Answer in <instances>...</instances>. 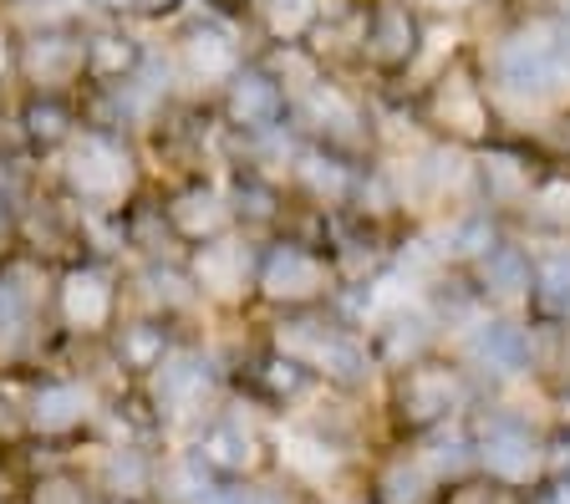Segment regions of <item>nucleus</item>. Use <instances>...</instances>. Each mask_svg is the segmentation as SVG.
<instances>
[{
    "instance_id": "nucleus-22",
    "label": "nucleus",
    "mask_w": 570,
    "mask_h": 504,
    "mask_svg": "<svg viewBox=\"0 0 570 504\" xmlns=\"http://www.w3.org/2000/svg\"><path fill=\"white\" fill-rule=\"evenodd\" d=\"M148 41L122 21H97L87 26V82L92 87H118L148 61Z\"/></svg>"
},
{
    "instance_id": "nucleus-43",
    "label": "nucleus",
    "mask_w": 570,
    "mask_h": 504,
    "mask_svg": "<svg viewBox=\"0 0 570 504\" xmlns=\"http://www.w3.org/2000/svg\"><path fill=\"white\" fill-rule=\"evenodd\" d=\"M540 504H570V480H556V490H546Z\"/></svg>"
},
{
    "instance_id": "nucleus-44",
    "label": "nucleus",
    "mask_w": 570,
    "mask_h": 504,
    "mask_svg": "<svg viewBox=\"0 0 570 504\" xmlns=\"http://www.w3.org/2000/svg\"><path fill=\"white\" fill-rule=\"evenodd\" d=\"M540 6H546V11L556 16L560 26H570V0H540Z\"/></svg>"
},
{
    "instance_id": "nucleus-15",
    "label": "nucleus",
    "mask_w": 570,
    "mask_h": 504,
    "mask_svg": "<svg viewBox=\"0 0 570 504\" xmlns=\"http://www.w3.org/2000/svg\"><path fill=\"white\" fill-rule=\"evenodd\" d=\"M122 286L128 280L107 260H77L51 286V312L77 336H107L122 316Z\"/></svg>"
},
{
    "instance_id": "nucleus-30",
    "label": "nucleus",
    "mask_w": 570,
    "mask_h": 504,
    "mask_svg": "<svg viewBox=\"0 0 570 504\" xmlns=\"http://www.w3.org/2000/svg\"><path fill=\"white\" fill-rule=\"evenodd\" d=\"M249 16L271 47H291V41H311L326 16V0H249Z\"/></svg>"
},
{
    "instance_id": "nucleus-17",
    "label": "nucleus",
    "mask_w": 570,
    "mask_h": 504,
    "mask_svg": "<svg viewBox=\"0 0 570 504\" xmlns=\"http://www.w3.org/2000/svg\"><path fill=\"white\" fill-rule=\"evenodd\" d=\"M16 72L31 92H71L87 82V26L82 21H57V26H31L16 41Z\"/></svg>"
},
{
    "instance_id": "nucleus-6",
    "label": "nucleus",
    "mask_w": 570,
    "mask_h": 504,
    "mask_svg": "<svg viewBox=\"0 0 570 504\" xmlns=\"http://www.w3.org/2000/svg\"><path fill=\"white\" fill-rule=\"evenodd\" d=\"M428 41L413 0H356V77L372 92H407Z\"/></svg>"
},
{
    "instance_id": "nucleus-3",
    "label": "nucleus",
    "mask_w": 570,
    "mask_h": 504,
    "mask_svg": "<svg viewBox=\"0 0 570 504\" xmlns=\"http://www.w3.org/2000/svg\"><path fill=\"white\" fill-rule=\"evenodd\" d=\"M342 290V270H336L332 250L321 240V229L291 225L261 240V260H255V300L265 312H321L332 306Z\"/></svg>"
},
{
    "instance_id": "nucleus-13",
    "label": "nucleus",
    "mask_w": 570,
    "mask_h": 504,
    "mask_svg": "<svg viewBox=\"0 0 570 504\" xmlns=\"http://www.w3.org/2000/svg\"><path fill=\"white\" fill-rule=\"evenodd\" d=\"M214 108H219V128L249 148V144H265V138L291 128V87H285L261 57H249L245 67L214 92Z\"/></svg>"
},
{
    "instance_id": "nucleus-19",
    "label": "nucleus",
    "mask_w": 570,
    "mask_h": 504,
    "mask_svg": "<svg viewBox=\"0 0 570 504\" xmlns=\"http://www.w3.org/2000/svg\"><path fill=\"white\" fill-rule=\"evenodd\" d=\"M225 194H229V209H235V229L255 235V240L296 225V199H291L285 179L261 164H245V158H239V168L229 174Z\"/></svg>"
},
{
    "instance_id": "nucleus-7",
    "label": "nucleus",
    "mask_w": 570,
    "mask_h": 504,
    "mask_svg": "<svg viewBox=\"0 0 570 504\" xmlns=\"http://www.w3.org/2000/svg\"><path fill=\"white\" fill-rule=\"evenodd\" d=\"M449 352L469 367L479 393L546 373V332L530 316H510V312H479L463 332H453Z\"/></svg>"
},
{
    "instance_id": "nucleus-10",
    "label": "nucleus",
    "mask_w": 570,
    "mask_h": 504,
    "mask_svg": "<svg viewBox=\"0 0 570 504\" xmlns=\"http://www.w3.org/2000/svg\"><path fill=\"white\" fill-rule=\"evenodd\" d=\"M362 168H367V158L311 144V138L296 132V144H291V154H285V164H281V179H285V189H291V199H296L301 225L321 229L326 219H342L356 199Z\"/></svg>"
},
{
    "instance_id": "nucleus-20",
    "label": "nucleus",
    "mask_w": 570,
    "mask_h": 504,
    "mask_svg": "<svg viewBox=\"0 0 570 504\" xmlns=\"http://www.w3.org/2000/svg\"><path fill=\"white\" fill-rule=\"evenodd\" d=\"M158 209H164L168 229H174L178 250H194V245L219 240V235H229V229H235V209H229L225 184H209V179L178 184V189L168 194Z\"/></svg>"
},
{
    "instance_id": "nucleus-35",
    "label": "nucleus",
    "mask_w": 570,
    "mask_h": 504,
    "mask_svg": "<svg viewBox=\"0 0 570 504\" xmlns=\"http://www.w3.org/2000/svg\"><path fill=\"white\" fill-rule=\"evenodd\" d=\"M31 504H92V500L82 494V484L77 480H41Z\"/></svg>"
},
{
    "instance_id": "nucleus-40",
    "label": "nucleus",
    "mask_w": 570,
    "mask_h": 504,
    "mask_svg": "<svg viewBox=\"0 0 570 504\" xmlns=\"http://www.w3.org/2000/svg\"><path fill=\"white\" fill-rule=\"evenodd\" d=\"M550 408H556L560 428L570 433V377H556V387H550Z\"/></svg>"
},
{
    "instance_id": "nucleus-2",
    "label": "nucleus",
    "mask_w": 570,
    "mask_h": 504,
    "mask_svg": "<svg viewBox=\"0 0 570 504\" xmlns=\"http://www.w3.org/2000/svg\"><path fill=\"white\" fill-rule=\"evenodd\" d=\"M57 179H61V194L82 215L118 219L138 205L142 164L128 132L102 128V122H82L77 138L57 154Z\"/></svg>"
},
{
    "instance_id": "nucleus-33",
    "label": "nucleus",
    "mask_w": 570,
    "mask_h": 504,
    "mask_svg": "<svg viewBox=\"0 0 570 504\" xmlns=\"http://www.w3.org/2000/svg\"><path fill=\"white\" fill-rule=\"evenodd\" d=\"M423 21H453V26H479L484 16H494L504 0H413Z\"/></svg>"
},
{
    "instance_id": "nucleus-12",
    "label": "nucleus",
    "mask_w": 570,
    "mask_h": 504,
    "mask_svg": "<svg viewBox=\"0 0 570 504\" xmlns=\"http://www.w3.org/2000/svg\"><path fill=\"white\" fill-rule=\"evenodd\" d=\"M546 168H550V154L540 144L499 132L494 144H484L474 154V205H484V209H494L499 219L520 225L530 194L546 179Z\"/></svg>"
},
{
    "instance_id": "nucleus-5",
    "label": "nucleus",
    "mask_w": 570,
    "mask_h": 504,
    "mask_svg": "<svg viewBox=\"0 0 570 504\" xmlns=\"http://www.w3.org/2000/svg\"><path fill=\"white\" fill-rule=\"evenodd\" d=\"M291 128L352 158L377 154V92L352 72H326L291 97Z\"/></svg>"
},
{
    "instance_id": "nucleus-24",
    "label": "nucleus",
    "mask_w": 570,
    "mask_h": 504,
    "mask_svg": "<svg viewBox=\"0 0 570 504\" xmlns=\"http://www.w3.org/2000/svg\"><path fill=\"white\" fill-rule=\"evenodd\" d=\"M112 357H118L122 373L132 377H154L158 367H164V357L178 347L174 342V322H164V316H118V326H112Z\"/></svg>"
},
{
    "instance_id": "nucleus-16",
    "label": "nucleus",
    "mask_w": 570,
    "mask_h": 504,
    "mask_svg": "<svg viewBox=\"0 0 570 504\" xmlns=\"http://www.w3.org/2000/svg\"><path fill=\"white\" fill-rule=\"evenodd\" d=\"M367 342H372V352H377V362H382V377L403 373V367H413V362H423V357L449 352V332H443L439 312L428 306L423 290H417V296L392 300L387 312L372 316Z\"/></svg>"
},
{
    "instance_id": "nucleus-4",
    "label": "nucleus",
    "mask_w": 570,
    "mask_h": 504,
    "mask_svg": "<svg viewBox=\"0 0 570 504\" xmlns=\"http://www.w3.org/2000/svg\"><path fill=\"white\" fill-rule=\"evenodd\" d=\"M407 97L417 128L439 144H453V148H469L479 154L484 144L499 138V118H494V102L484 92V77H479V61H474V47L463 51L459 61H449L443 72L423 77Z\"/></svg>"
},
{
    "instance_id": "nucleus-9",
    "label": "nucleus",
    "mask_w": 570,
    "mask_h": 504,
    "mask_svg": "<svg viewBox=\"0 0 570 504\" xmlns=\"http://www.w3.org/2000/svg\"><path fill=\"white\" fill-rule=\"evenodd\" d=\"M463 428H469V444H474L484 480H499V484H510V490L546 480L550 438L520 408H510V403H474V408L463 413Z\"/></svg>"
},
{
    "instance_id": "nucleus-28",
    "label": "nucleus",
    "mask_w": 570,
    "mask_h": 504,
    "mask_svg": "<svg viewBox=\"0 0 570 504\" xmlns=\"http://www.w3.org/2000/svg\"><path fill=\"white\" fill-rule=\"evenodd\" d=\"M82 122L87 118L71 108V92H26L21 102V138L31 154H61Z\"/></svg>"
},
{
    "instance_id": "nucleus-29",
    "label": "nucleus",
    "mask_w": 570,
    "mask_h": 504,
    "mask_svg": "<svg viewBox=\"0 0 570 504\" xmlns=\"http://www.w3.org/2000/svg\"><path fill=\"white\" fill-rule=\"evenodd\" d=\"M514 229L530 235V240H570V168H560L556 158H550L546 179L530 194V205H524Z\"/></svg>"
},
{
    "instance_id": "nucleus-38",
    "label": "nucleus",
    "mask_w": 570,
    "mask_h": 504,
    "mask_svg": "<svg viewBox=\"0 0 570 504\" xmlns=\"http://www.w3.org/2000/svg\"><path fill=\"white\" fill-rule=\"evenodd\" d=\"M16 225H21V215H16V194L0 184V255L11 250V240H16Z\"/></svg>"
},
{
    "instance_id": "nucleus-23",
    "label": "nucleus",
    "mask_w": 570,
    "mask_h": 504,
    "mask_svg": "<svg viewBox=\"0 0 570 504\" xmlns=\"http://www.w3.org/2000/svg\"><path fill=\"white\" fill-rule=\"evenodd\" d=\"M524 316L534 326H570V240H534V286Z\"/></svg>"
},
{
    "instance_id": "nucleus-14",
    "label": "nucleus",
    "mask_w": 570,
    "mask_h": 504,
    "mask_svg": "<svg viewBox=\"0 0 570 504\" xmlns=\"http://www.w3.org/2000/svg\"><path fill=\"white\" fill-rule=\"evenodd\" d=\"M255 260H261V240L245 229H229L219 240H204L194 250H184L189 280L199 290L204 306L235 312L245 300H255Z\"/></svg>"
},
{
    "instance_id": "nucleus-8",
    "label": "nucleus",
    "mask_w": 570,
    "mask_h": 504,
    "mask_svg": "<svg viewBox=\"0 0 570 504\" xmlns=\"http://www.w3.org/2000/svg\"><path fill=\"white\" fill-rule=\"evenodd\" d=\"M479 403V383L469 377L453 352H439V357H423L413 367L387 377V408H392V423L413 438L423 433H439L449 423H459L463 413Z\"/></svg>"
},
{
    "instance_id": "nucleus-11",
    "label": "nucleus",
    "mask_w": 570,
    "mask_h": 504,
    "mask_svg": "<svg viewBox=\"0 0 570 504\" xmlns=\"http://www.w3.org/2000/svg\"><path fill=\"white\" fill-rule=\"evenodd\" d=\"M164 51H168V61H174L178 92H194V97H214L249 57H255V51L245 47V31L219 11L178 21L174 41H168Z\"/></svg>"
},
{
    "instance_id": "nucleus-34",
    "label": "nucleus",
    "mask_w": 570,
    "mask_h": 504,
    "mask_svg": "<svg viewBox=\"0 0 570 504\" xmlns=\"http://www.w3.org/2000/svg\"><path fill=\"white\" fill-rule=\"evenodd\" d=\"M439 504H524V500H520V490H510V484H499V480H479V484L463 480V484H453V494Z\"/></svg>"
},
{
    "instance_id": "nucleus-21",
    "label": "nucleus",
    "mask_w": 570,
    "mask_h": 504,
    "mask_svg": "<svg viewBox=\"0 0 570 504\" xmlns=\"http://www.w3.org/2000/svg\"><path fill=\"white\" fill-rule=\"evenodd\" d=\"M132 286V300H138L148 316H164V322H178V316H189L194 306H204L199 290L189 280V265L184 255H168V260H142L138 270L128 276Z\"/></svg>"
},
{
    "instance_id": "nucleus-18",
    "label": "nucleus",
    "mask_w": 570,
    "mask_h": 504,
    "mask_svg": "<svg viewBox=\"0 0 570 504\" xmlns=\"http://www.w3.org/2000/svg\"><path fill=\"white\" fill-rule=\"evenodd\" d=\"M469 290L479 296L484 312H510V316H524L530 306V286H534V240L530 235H504L489 255H479L469 270H463Z\"/></svg>"
},
{
    "instance_id": "nucleus-39",
    "label": "nucleus",
    "mask_w": 570,
    "mask_h": 504,
    "mask_svg": "<svg viewBox=\"0 0 570 504\" xmlns=\"http://www.w3.org/2000/svg\"><path fill=\"white\" fill-rule=\"evenodd\" d=\"M26 428H31V423H26V413L16 408L11 397H0V438H21Z\"/></svg>"
},
{
    "instance_id": "nucleus-32",
    "label": "nucleus",
    "mask_w": 570,
    "mask_h": 504,
    "mask_svg": "<svg viewBox=\"0 0 570 504\" xmlns=\"http://www.w3.org/2000/svg\"><path fill=\"white\" fill-rule=\"evenodd\" d=\"M249 377H255L261 397H265V403H275V408H291V403H301V397H306L311 387L321 383L306 362L291 357V352H281V347H271L265 357H255Z\"/></svg>"
},
{
    "instance_id": "nucleus-31",
    "label": "nucleus",
    "mask_w": 570,
    "mask_h": 504,
    "mask_svg": "<svg viewBox=\"0 0 570 504\" xmlns=\"http://www.w3.org/2000/svg\"><path fill=\"white\" fill-rule=\"evenodd\" d=\"M443 484L423 454H397L377 468V504H439Z\"/></svg>"
},
{
    "instance_id": "nucleus-41",
    "label": "nucleus",
    "mask_w": 570,
    "mask_h": 504,
    "mask_svg": "<svg viewBox=\"0 0 570 504\" xmlns=\"http://www.w3.org/2000/svg\"><path fill=\"white\" fill-rule=\"evenodd\" d=\"M87 11H97L102 21H122V16H132V0H87Z\"/></svg>"
},
{
    "instance_id": "nucleus-25",
    "label": "nucleus",
    "mask_w": 570,
    "mask_h": 504,
    "mask_svg": "<svg viewBox=\"0 0 570 504\" xmlns=\"http://www.w3.org/2000/svg\"><path fill=\"white\" fill-rule=\"evenodd\" d=\"M194 458L209 468L214 480H239V474H249V468L261 464V433L249 428L245 418L225 413V418H214L209 428L199 433Z\"/></svg>"
},
{
    "instance_id": "nucleus-37",
    "label": "nucleus",
    "mask_w": 570,
    "mask_h": 504,
    "mask_svg": "<svg viewBox=\"0 0 570 504\" xmlns=\"http://www.w3.org/2000/svg\"><path fill=\"white\" fill-rule=\"evenodd\" d=\"M540 148H546V154L556 158L560 168H570V112H566V118L556 122V128L546 132V138H540Z\"/></svg>"
},
{
    "instance_id": "nucleus-1",
    "label": "nucleus",
    "mask_w": 570,
    "mask_h": 504,
    "mask_svg": "<svg viewBox=\"0 0 570 504\" xmlns=\"http://www.w3.org/2000/svg\"><path fill=\"white\" fill-rule=\"evenodd\" d=\"M474 61L499 132L540 144L570 112V26L540 0H510L474 26Z\"/></svg>"
},
{
    "instance_id": "nucleus-42",
    "label": "nucleus",
    "mask_w": 570,
    "mask_h": 504,
    "mask_svg": "<svg viewBox=\"0 0 570 504\" xmlns=\"http://www.w3.org/2000/svg\"><path fill=\"white\" fill-rule=\"evenodd\" d=\"M11 72H16V47H11V37H0V87H6Z\"/></svg>"
},
{
    "instance_id": "nucleus-26",
    "label": "nucleus",
    "mask_w": 570,
    "mask_h": 504,
    "mask_svg": "<svg viewBox=\"0 0 570 504\" xmlns=\"http://www.w3.org/2000/svg\"><path fill=\"white\" fill-rule=\"evenodd\" d=\"M92 418V387L77 383V377H51L31 393V408H26V423L41 438H67L82 423Z\"/></svg>"
},
{
    "instance_id": "nucleus-27",
    "label": "nucleus",
    "mask_w": 570,
    "mask_h": 504,
    "mask_svg": "<svg viewBox=\"0 0 570 504\" xmlns=\"http://www.w3.org/2000/svg\"><path fill=\"white\" fill-rule=\"evenodd\" d=\"M148 383H154L158 413L164 408L168 413H194V408H204V397H209V387H214V367H209V357H199V352L174 347Z\"/></svg>"
},
{
    "instance_id": "nucleus-36",
    "label": "nucleus",
    "mask_w": 570,
    "mask_h": 504,
    "mask_svg": "<svg viewBox=\"0 0 570 504\" xmlns=\"http://www.w3.org/2000/svg\"><path fill=\"white\" fill-rule=\"evenodd\" d=\"M189 0H132V21H174Z\"/></svg>"
}]
</instances>
